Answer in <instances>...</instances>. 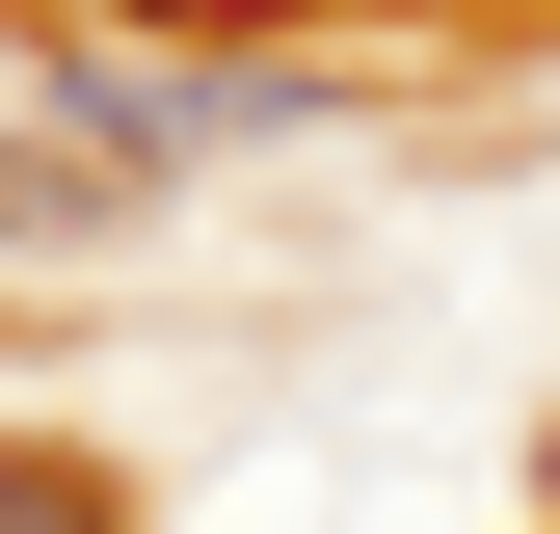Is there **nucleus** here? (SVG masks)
Masks as SVG:
<instances>
[{
    "instance_id": "f257e3e1",
    "label": "nucleus",
    "mask_w": 560,
    "mask_h": 534,
    "mask_svg": "<svg viewBox=\"0 0 560 534\" xmlns=\"http://www.w3.org/2000/svg\"><path fill=\"white\" fill-rule=\"evenodd\" d=\"M320 81H294V54H54V161H107V187H161V161H241V134H294Z\"/></svg>"
},
{
    "instance_id": "20e7f679",
    "label": "nucleus",
    "mask_w": 560,
    "mask_h": 534,
    "mask_svg": "<svg viewBox=\"0 0 560 534\" xmlns=\"http://www.w3.org/2000/svg\"><path fill=\"white\" fill-rule=\"evenodd\" d=\"M107 27H133V0H107ZM161 27H187V0H161Z\"/></svg>"
},
{
    "instance_id": "f03ea898",
    "label": "nucleus",
    "mask_w": 560,
    "mask_h": 534,
    "mask_svg": "<svg viewBox=\"0 0 560 534\" xmlns=\"http://www.w3.org/2000/svg\"><path fill=\"white\" fill-rule=\"evenodd\" d=\"M0 534H133V508H107V454H27V428H0Z\"/></svg>"
},
{
    "instance_id": "7ed1b4c3",
    "label": "nucleus",
    "mask_w": 560,
    "mask_h": 534,
    "mask_svg": "<svg viewBox=\"0 0 560 534\" xmlns=\"http://www.w3.org/2000/svg\"><path fill=\"white\" fill-rule=\"evenodd\" d=\"M0 241H107V161H27L0 134Z\"/></svg>"
}]
</instances>
